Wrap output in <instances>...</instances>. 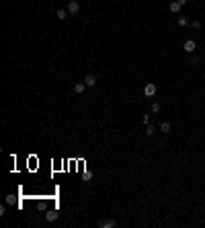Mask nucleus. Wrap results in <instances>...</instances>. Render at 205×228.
<instances>
[{
	"instance_id": "obj_1",
	"label": "nucleus",
	"mask_w": 205,
	"mask_h": 228,
	"mask_svg": "<svg viewBox=\"0 0 205 228\" xmlns=\"http://www.w3.org/2000/svg\"><path fill=\"white\" fill-rule=\"evenodd\" d=\"M144 95H146V97H154V95H156V84L148 82L146 86H144Z\"/></svg>"
},
{
	"instance_id": "obj_2",
	"label": "nucleus",
	"mask_w": 205,
	"mask_h": 228,
	"mask_svg": "<svg viewBox=\"0 0 205 228\" xmlns=\"http://www.w3.org/2000/svg\"><path fill=\"white\" fill-rule=\"evenodd\" d=\"M78 10H80V4H78L76 0H70V2H68V13L70 14H76Z\"/></svg>"
},
{
	"instance_id": "obj_3",
	"label": "nucleus",
	"mask_w": 205,
	"mask_h": 228,
	"mask_svg": "<svg viewBox=\"0 0 205 228\" xmlns=\"http://www.w3.org/2000/svg\"><path fill=\"white\" fill-rule=\"evenodd\" d=\"M84 84H86V86H95V84H96V76H95V74H86Z\"/></svg>"
},
{
	"instance_id": "obj_4",
	"label": "nucleus",
	"mask_w": 205,
	"mask_h": 228,
	"mask_svg": "<svg viewBox=\"0 0 205 228\" xmlns=\"http://www.w3.org/2000/svg\"><path fill=\"white\" fill-rule=\"evenodd\" d=\"M195 48H197V45H195V41H193V39H189V41H184V51H189V54H193V51H195Z\"/></svg>"
},
{
	"instance_id": "obj_5",
	"label": "nucleus",
	"mask_w": 205,
	"mask_h": 228,
	"mask_svg": "<svg viewBox=\"0 0 205 228\" xmlns=\"http://www.w3.org/2000/svg\"><path fill=\"white\" fill-rule=\"evenodd\" d=\"M170 130H172L170 121H164V124H160V131H162V134H168Z\"/></svg>"
},
{
	"instance_id": "obj_6",
	"label": "nucleus",
	"mask_w": 205,
	"mask_h": 228,
	"mask_svg": "<svg viewBox=\"0 0 205 228\" xmlns=\"http://www.w3.org/2000/svg\"><path fill=\"white\" fill-rule=\"evenodd\" d=\"M84 89H86V84H84V82H76L74 84V93H78V95H82Z\"/></svg>"
},
{
	"instance_id": "obj_7",
	"label": "nucleus",
	"mask_w": 205,
	"mask_h": 228,
	"mask_svg": "<svg viewBox=\"0 0 205 228\" xmlns=\"http://www.w3.org/2000/svg\"><path fill=\"white\" fill-rule=\"evenodd\" d=\"M58 216H60V214L54 210V212H47V214H45V218H47V222H55V220H58Z\"/></svg>"
},
{
	"instance_id": "obj_8",
	"label": "nucleus",
	"mask_w": 205,
	"mask_h": 228,
	"mask_svg": "<svg viewBox=\"0 0 205 228\" xmlns=\"http://www.w3.org/2000/svg\"><path fill=\"white\" fill-rule=\"evenodd\" d=\"M154 134H156V125L148 124V125H146V136H154Z\"/></svg>"
},
{
	"instance_id": "obj_9",
	"label": "nucleus",
	"mask_w": 205,
	"mask_h": 228,
	"mask_svg": "<svg viewBox=\"0 0 205 228\" xmlns=\"http://www.w3.org/2000/svg\"><path fill=\"white\" fill-rule=\"evenodd\" d=\"M115 226V220H102L101 222V228H113Z\"/></svg>"
},
{
	"instance_id": "obj_10",
	"label": "nucleus",
	"mask_w": 205,
	"mask_h": 228,
	"mask_svg": "<svg viewBox=\"0 0 205 228\" xmlns=\"http://www.w3.org/2000/svg\"><path fill=\"white\" fill-rule=\"evenodd\" d=\"M181 6H183V4H178V2H170V13H178V10H181Z\"/></svg>"
},
{
	"instance_id": "obj_11",
	"label": "nucleus",
	"mask_w": 205,
	"mask_h": 228,
	"mask_svg": "<svg viewBox=\"0 0 205 228\" xmlns=\"http://www.w3.org/2000/svg\"><path fill=\"white\" fill-rule=\"evenodd\" d=\"M66 17H68V10H66V8H60V10H58V19H62V21H64Z\"/></svg>"
},
{
	"instance_id": "obj_12",
	"label": "nucleus",
	"mask_w": 205,
	"mask_h": 228,
	"mask_svg": "<svg viewBox=\"0 0 205 228\" xmlns=\"http://www.w3.org/2000/svg\"><path fill=\"white\" fill-rule=\"evenodd\" d=\"M178 25H181V27H187V25H189V21H187L184 17H178Z\"/></svg>"
},
{
	"instance_id": "obj_13",
	"label": "nucleus",
	"mask_w": 205,
	"mask_h": 228,
	"mask_svg": "<svg viewBox=\"0 0 205 228\" xmlns=\"http://www.w3.org/2000/svg\"><path fill=\"white\" fill-rule=\"evenodd\" d=\"M189 64H191V66H195V64H199V58H197V55H193L191 60H189Z\"/></svg>"
},
{
	"instance_id": "obj_14",
	"label": "nucleus",
	"mask_w": 205,
	"mask_h": 228,
	"mask_svg": "<svg viewBox=\"0 0 205 228\" xmlns=\"http://www.w3.org/2000/svg\"><path fill=\"white\" fill-rule=\"evenodd\" d=\"M152 111L158 113V111H160V103H152Z\"/></svg>"
},
{
	"instance_id": "obj_15",
	"label": "nucleus",
	"mask_w": 205,
	"mask_h": 228,
	"mask_svg": "<svg viewBox=\"0 0 205 228\" xmlns=\"http://www.w3.org/2000/svg\"><path fill=\"white\" fill-rule=\"evenodd\" d=\"M193 29H201V23H199V21H193Z\"/></svg>"
},
{
	"instance_id": "obj_16",
	"label": "nucleus",
	"mask_w": 205,
	"mask_h": 228,
	"mask_svg": "<svg viewBox=\"0 0 205 228\" xmlns=\"http://www.w3.org/2000/svg\"><path fill=\"white\" fill-rule=\"evenodd\" d=\"M177 2H178V4H184V2H187V0H177Z\"/></svg>"
}]
</instances>
